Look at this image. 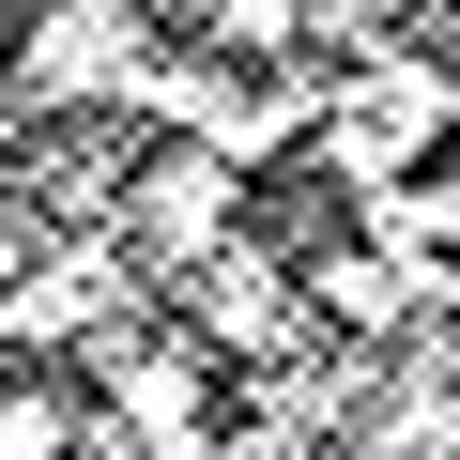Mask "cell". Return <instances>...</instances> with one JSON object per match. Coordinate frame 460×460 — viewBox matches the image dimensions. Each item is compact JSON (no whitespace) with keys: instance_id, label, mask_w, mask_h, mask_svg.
Listing matches in <instances>:
<instances>
[{"instance_id":"obj_1","label":"cell","mask_w":460,"mask_h":460,"mask_svg":"<svg viewBox=\"0 0 460 460\" xmlns=\"http://www.w3.org/2000/svg\"><path fill=\"white\" fill-rule=\"evenodd\" d=\"M77 445H93V414H77V399H47V384L0 399V460H77Z\"/></svg>"},{"instance_id":"obj_2","label":"cell","mask_w":460,"mask_h":460,"mask_svg":"<svg viewBox=\"0 0 460 460\" xmlns=\"http://www.w3.org/2000/svg\"><path fill=\"white\" fill-rule=\"evenodd\" d=\"M16 123H31V93H16V77H0V169H16Z\"/></svg>"}]
</instances>
